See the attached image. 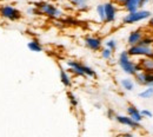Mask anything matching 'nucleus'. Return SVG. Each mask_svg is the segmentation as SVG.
Wrapping results in <instances>:
<instances>
[{"label":"nucleus","mask_w":153,"mask_h":137,"mask_svg":"<svg viewBox=\"0 0 153 137\" xmlns=\"http://www.w3.org/2000/svg\"><path fill=\"white\" fill-rule=\"evenodd\" d=\"M97 12H98V16H99L100 19L105 20V8H104V5H98Z\"/></svg>","instance_id":"19"},{"label":"nucleus","mask_w":153,"mask_h":137,"mask_svg":"<svg viewBox=\"0 0 153 137\" xmlns=\"http://www.w3.org/2000/svg\"><path fill=\"white\" fill-rule=\"evenodd\" d=\"M138 83L144 85H153V73L151 72H139L135 73Z\"/></svg>","instance_id":"7"},{"label":"nucleus","mask_w":153,"mask_h":137,"mask_svg":"<svg viewBox=\"0 0 153 137\" xmlns=\"http://www.w3.org/2000/svg\"><path fill=\"white\" fill-rule=\"evenodd\" d=\"M140 40H141V33H140V31H134V32H132L130 34V37H128V44L134 46V45L139 44Z\"/></svg>","instance_id":"13"},{"label":"nucleus","mask_w":153,"mask_h":137,"mask_svg":"<svg viewBox=\"0 0 153 137\" xmlns=\"http://www.w3.org/2000/svg\"><path fill=\"white\" fill-rule=\"evenodd\" d=\"M106 46H107V49H110L111 51H113V50H115V47H117V43H115V40L110 39L106 41Z\"/></svg>","instance_id":"21"},{"label":"nucleus","mask_w":153,"mask_h":137,"mask_svg":"<svg viewBox=\"0 0 153 137\" xmlns=\"http://www.w3.org/2000/svg\"><path fill=\"white\" fill-rule=\"evenodd\" d=\"M139 96H140L141 98H151L153 96V88H149V89H146L145 91L140 92V94H139Z\"/></svg>","instance_id":"18"},{"label":"nucleus","mask_w":153,"mask_h":137,"mask_svg":"<svg viewBox=\"0 0 153 137\" xmlns=\"http://www.w3.org/2000/svg\"><path fill=\"white\" fill-rule=\"evenodd\" d=\"M141 116H146V117H152V112L151 111H147V110H141L140 111Z\"/></svg>","instance_id":"23"},{"label":"nucleus","mask_w":153,"mask_h":137,"mask_svg":"<svg viewBox=\"0 0 153 137\" xmlns=\"http://www.w3.org/2000/svg\"><path fill=\"white\" fill-rule=\"evenodd\" d=\"M37 6H38L39 10H40L42 13H45V14H47V16H50V17L57 18V17H60V16H61V11L58 10L57 7H56L54 5H52V4H48V2H39Z\"/></svg>","instance_id":"3"},{"label":"nucleus","mask_w":153,"mask_h":137,"mask_svg":"<svg viewBox=\"0 0 153 137\" xmlns=\"http://www.w3.org/2000/svg\"><path fill=\"white\" fill-rule=\"evenodd\" d=\"M127 53L131 56H153V50L150 46L137 44L127 51Z\"/></svg>","instance_id":"6"},{"label":"nucleus","mask_w":153,"mask_h":137,"mask_svg":"<svg viewBox=\"0 0 153 137\" xmlns=\"http://www.w3.org/2000/svg\"><path fill=\"white\" fill-rule=\"evenodd\" d=\"M104 8H105V20L111 22L115 19V7L113 6V4L111 2H107L104 5Z\"/></svg>","instance_id":"8"},{"label":"nucleus","mask_w":153,"mask_h":137,"mask_svg":"<svg viewBox=\"0 0 153 137\" xmlns=\"http://www.w3.org/2000/svg\"><path fill=\"white\" fill-rule=\"evenodd\" d=\"M121 85L127 91H132L133 90V82L131 79H123L121 80Z\"/></svg>","instance_id":"17"},{"label":"nucleus","mask_w":153,"mask_h":137,"mask_svg":"<svg viewBox=\"0 0 153 137\" xmlns=\"http://www.w3.org/2000/svg\"><path fill=\"white\" fill-rule=\"evenodd\" d=\"M68 97H70V99H71V103H72L73 105H76V104H78V100H76V97H74L72 94H70V95H68Z\"/></svg>","instance_id":"24"},{"label":"nucleus","mask_w":153,"mask_h":137,"mask_svg":"<svg viewBox=\"0 0 153 137\" xmlns=\"http://www.w3.org/2000/svg\"><path fill=\"white\" fill-rule=\"evenodd\" d=\"M86 43V46L93 51H98L100 47H101V40L99 38H93V37H88L85 40Z\"/></svg>","instance_id":"11"},{"label":"nucleus","mask_w":153,"mask_h":137,"mask_svg":"<svg viewBox=\"0 0 153 137\" xmlns=\"http://www.w3.org/2000/svg\"><path fill=\"white\" fill-rule=\"evenodd\" d=\"M124 137H132V135H125Z\"/></svg>","instance_id":"26"},{"label":"nucleus","mask_w":153,"mask_h":137,"mask_svg":"<svg viewBox=\"0 0 153 137\" xmlns=\"http://www.w3.org/2000/svg\"><path fill=\"white\" fill-rule=\"evenodd\" d=\"M141 65H143V69H144V70H146V71L153 73V59L149 58V59L143 60V61H141Z\"/></svg>","instance_id":"15"},{"label":"nucleus","mask_w":153,"mask_h":137,"mask_svg":"<svg viewBox=\"0 0 153 137\" xmlns=\"http://www.w3.org/2000/svg\"><path fill=\"white\" fill-rule=\"evenodd\" d=\"M150 24H151V25H152V26H153V18H152V19H151V20H150Z\"/></svg>","instance_id":"25"},{"label":"nucleus","mask_w":153,"mask_h":137,"mask_svg":"<svg viewBox=\"0 0 153 137\" xmlns=\"http://www.w3.org/2000/svg\"><path fill=\"white\" fill-rule=\"evenodd\" d=\"M0 13H1V16H2L4 18H6V19H8V20H13V21H14V20H18L20 17H21L19 11H18L17 8L10 6V5L2 6V7L0 8Z\"/></svg>","instance_id":"5"},{"label":"nucleus","mask_w":153,"mask_h":137,"mask_svg":"<svg viewBox=\"0 0 153 137\" xmlns=\"http://www.w3.org/2000/svg\"><path fill=\"white\" fill-rule=\"evenodd\" d=\"M67 65L72 69V71L76 73V75H79V76H90V77H94L96 76V72L91 69V67H88V66H86V65H82V64H80L79 61H74V60H68L67 61Z\"/></svg>","instance_id":"2"},{"label":"nucleus","mask_w":153,"mask_h":137,"mask_svg":"<svg viewBox=\"0 0 153 137\" xmlns=\"http://www.w3.org/2000/svg\"><path fill=\"white\" fill-rule=\"evenodd\" d=\"M127 112H128L130 117L132 118L133 121H135V122H138V123H139V122L143 119V116H141L140 111H139L137 108L132 106V105H130V106L127 108Z\"/></svg>","instance_id":"12"},{"label":"nucleus","mask_w":153,"mask_h":137,"mask_svg":"<svg viewBox=\"0 0 153 137\" xmlns=\"http://www.w3.org/2000/svg\"><path fill=\"white\" fill-rule=\"evenodd\" d=\"M150 12L149 11H135L132 13H128L125 18H124V22L125 24H132V22H137L140 20H144L150 17Z\"/></svg>","instance_id":"4"},{"label":"nucleus","mask_w":153,"mask_h":137,"mask_svg":"<svg viewBox=\"0 0 153 137\" xmlns=\"http://www.w3.org/2000/svg\"><path fill=\"white\" fill-rule=\"evenodd\" d=\"M73 5H76L79 8H85L86 7V0H71Z\"/></svg>","instance_id":"20"},{"label":"nucleus","mask_w":153,"mask_h":137,"mask_svg":"<svg viewBox=\"0 0 153 137\" xmlns=\"http://www.w3.org/2000/svg\"><path fill=\"white\" fill-rule=\"evenodd\" d=\"M27 47H28L31 51H33V52H41V51H42V46L40 45V43H38L37 40L30 41V43L27 44Z\"/></svg>","instance_id":"14"},{"label":"nucleus","mask_w":153,"mask_h":137,"mask_svg":"<svg viewBox=\"0 0 153 137\" xmlns=\"http://www.w3.org/2000/svg\"><path fill=\"white\" fill-rule=\"evenodd\" d=\"M119 65L128 75H135L137 73V69L138 67H137V65L134 64L133 61L128 58L127 51H124V52L120 53V56H119Z\"/></svg>","instance_id":"1"},{"label":"nucleus","mask_w":153,"mask_h":137,"mask_svg":"<svg viewBox=\"0 0 153 137\" xmlns=\"http://www.w3.org/2000/svg\"><path fill=\"white\" fill-rule=\"evenodd\" d=\"M145 1H146V0H125V1H124V5H125V7L127 8V11H128L130 13H132V12H135V11H137V8H138L139 6H143Z\"/></svg>","instance_id":"9"},{"label":"nucleus","mask_w":153,"mask_h":137,"mask_svg":"<svg viewBox=\"0 0 153 137\" xmlns=\"http://www.w3.org/2000/svg\"><path fill=\"white\" fill-rule=\"evenodd\" d=\"M117 121L120 123V124H124V125H127V127H131V128H139V123L133 121L131 117H127V116H117Z\"/></svg>","instance_id":"10"},{"label":"nucleus","mask_w":153,"mask_h":137,"mask_svg":"<svg viewBox=\"0 0 153 137\" xmlns=\"http://www.w3.org/2000/svg\"><path fill=\"white\" fill-rule=\"evenodd\" d=\"M60 80L62 82V84L65 86H70L71 85V79L68 77V75L66 73V71H64V70L60 71Z\"/></svg>","instance_id":"16"},{"label":"nucleus","mask_w":153,"mask_h":137,"mask_svg":"<svg viewBox=\"0 0 153 137\" xmlns=\"http://www.w3.org/2000/svg\"><path fill=\"white\" fill-rule=\"evenodd\" d=\"M101 56H102V58L105 59H110L111 58V56H112V51L110 50V49H105V50H102V52H101Z\"/></svg>","instance_id":"22"}]
</instances>
